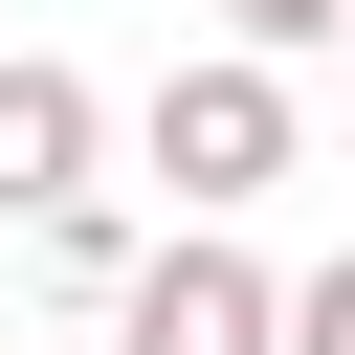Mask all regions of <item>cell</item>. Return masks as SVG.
<instances>
[{
  "instance_id": "277c9868",
  "label": "cell",
  "mask_w": 355,
  "mask_h": 355,
  "mask_svg": "<svg viewBox=\"0 0 355 355\" xmlns=\"http://www.w3.org/2000/svg\"><path fill=\"white\" fill-rule=\"evenodd\" d=\"M22 244H44V288H67V311H111V266H133V222H111V200H89V178H67V200H44V222H22Z\"/></svg>"
},
{
  "instance_id": "7a4b0ae2",
  "label": "cell",
  "mask_w": 355,
  "mask_h": 355,
  "mask_svg": "<svg viewBox=\"0 0 355 355\" xmlns=\"http://www.w3.org/2000/svg\"><path fill=\"white\" fill-rule=\"evenodd\" d=\"M266 333H288V288H266L222 222H178V244L111 266V355H266Z\"/></svg>"
},
{
  "instance_id": "6da1fadb",
  "label": "cell",
  "mask_w": 355,
  "mask_h": 355,
  "mask_svg": "<svg viewBox=\"0 0 355 355\" xmlns=\"http://www.w3.org/2000/svg\"><path fill=\"white\" fill-rule=\"evenodd\" d=\"M133 155L178 178V222H244V200L288 178V67H266V44H200V67H155Z\"/></svg>"
},
{
  "instance_id": "52a82bcc",
  "label": "cell",
  "mask_w": 355,
  "mask_h": 355,
  "mask_svg": "<svg viewBox=\"0 0 355 355\" xmlns=\"http://www.w3.org/2000/svg\"><path fill=\"white\" fill-rule=\"evenodd\" d=\"M333 44H355V0H333Z\"/></svg>"
},
{
  "instance_id": "8992f818",
  "label": "cell",
  "mask_w": 355,
  "mask_h": 355,
  "mask_svg": "<svg viewBox=\"0 0 355 355\" xmlns=\"http://www.w3.org/2000/svg\"><path fill=\"white\" fill-rule=\"evenodd\" d=\"M200 22H222V44H266V67H288V44H333V0H200Z\"/></svg>"
},
{
  "instance_id": "5b68a950",
  "label": "cell",
  "mask_w": 355,
  "mask_h": 355,
  "mask_svg": "<svg viewBox=\"0 0 355 355\" xmlns=\"http://www.w3.org/2000/svg\"><path fill=\"white\" fill-rule=\"evenodd\" d=\"M266 355H355V266H311V288H288V333H266Z\"/></svg>"
},
{
  "instance_id": "3957f363",
  "label": "cell",
  "mask_w": 355,
  "mask_h": 355,
  "mask_svg": "<svg viewBox=\"0 0 355 355\" xmlns=\"http://www.w3.org/2000/svg\"><path fill=\"white\" fill-rule=\"evenodd\" d=\"M111 155V111H89V67H44V44H0V222H44L67 178Z\"/></svg>"
}]
</instances>
